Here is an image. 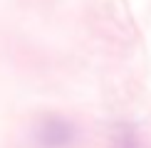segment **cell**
<instances>
[{
	"label": "cell",
	"mask_w": 151,
	"mask_h": 148,
	"mask_svg": "<svg viewBox=\"0 0 151 148\" xmlns=\"http://www.w3.org/2000/svg\"><path fill=\"white\" fill-rule=\"evenodd\" d=\"M37 143L42 148H67L74 141V126L65 119H47L37 126V133H35Z\"/></svg>",
	"instance_id": "cell-1"
}]
</instances>
